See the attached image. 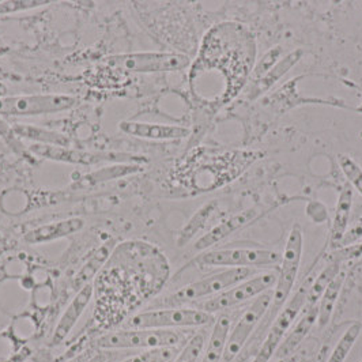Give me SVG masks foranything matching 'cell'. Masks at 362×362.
<instances>
[{
  "instance_id": "obj_34",
  "label": "cell",
  "mask_w": 362,
  "mask_h": 362,
  "mask_svg": "<svg viewBox=\"0 0 362 362\" xmlns=\"http://www.w3.org/2000/svg\"><path fill=\"white\" fill-rule=\"evenodd\" d=\"M360 240H362V219H360L357 223H354L350 229H347V232L344 235V238H342V241H341L338 248H342V247H346V245L358 243Z\"/></svg>"
},
{
  "instance_id": "obj_26",
  "label": "cell",
  "mask_w": 362,
  "mask_h": 362,
  "mask_svg": "<svg viewBox=\"0 0 362 362\" xmlns=\"http://www.w3.org/2000/svg\"><path fill=\"white\" fill-rule=\"evenodd\" d=\"M362 326L360 323H353L344 331V335L338 341L337 346L334 347L329 358L327 362H344L349 357L350 351L353 350L354 344L357 342L360 334H361Z\"/></svg>"
},
{
  "instance_id": "obj_20",
  "label": "cell",
  "mask_w": 362,
  "mask_h": 362,
  "mask_svg": "<svg viewBox=\"0 0 362 362\" xmlns=\"http://www.w3.org/2000/svg\"><path fill=\"white\" fill-rule=\"evenodd\" d=\"M230 326L232 322L228 316H221L218 319L213 327L207 346L204 344L199 362H222L228 337L230 332Z\"/></svg>"
},
{
  "instance_id": "obj_8",
  "label": "cell",
  "mask_w": 362,
  "mask_h": 362,
  "mask_svg": "<svg viewBox=\"0 0 362 362\" xmlns=\"http://www.w3.org/2000/svg\"><path fill=\"white\" fill-rule=\"evenodd\" d=\"M282 254L270 250L254 248H223L206 251L194 259L202 267H228V269H254L275 267L281 263Z\"/></svg>"
},
{
  "instance_id": "obj_36",
  "label": "cell",
  "mask_w": 362,
  "mask_h": 362,
  "mask_svg": "<svg viewBox=\"0 0 362 362\" xmlns=\"http://www.w3.org/2000/svg\"><path fill=\"white\" fill-rule=\"evenodd\" d=\"M7 91H8V89H7V86L0 81V97H4V95H7Z\"/></svg>"
},
{
  "instance_id": "obj_5",
  "label": "cell",
  "mask_w": 362,
  "mask_h": 362,
  "mask_svg": "<svg viewBox=\"0 0 362 362\" xmlns=\"http://www.w3.org/2000/svg\"><path fill=\"white\" fill-rule=\"evenodd\" d=\"M303 230L300 225H294L290 230L288 240H286V247L282 254V260L279 263V272L276 274V282H275V289L272 290V301L270 305V319L282 309V307L286 304V300H289L290 293L294 288L300 264H301V257H303ZM267 310V312H269Z\"/></svg>"
},
{
  "instance_id": "obj_23",
  "label": "cell",
  "mask_w": 362,
  "mask_h": 362,
  "mask_svg": "<svg viewBox=\"0 0 362 362\" xmlns=\"http://www.w3.org/2000/svg\"><path fill=\"white\" fill-rule=\"evenodd\" d=\"M344 282V272H339L332 281L331 284L328 285L326 291L323 293L322 298L319 300L317 303V307H319V315H317V325L320 328H325V327L329 323V319L332 316V312L335 308V304H337V300H338V296L342 290Z\"/></svg>"
},
{
  "instance_id": "obj_31",
  "label": "cell",
  "mask_w": 362,
  "mask_h": 362,
  "mask_svg": "<svg viewBox=\"0 0 362 362\" xmlns=\"http://www.w3.org/2000/svg\"><path fill=\"white\" fill-rule=\"evenodd\" d=\"M49 3L51 1H48V0H6V1H0V16L35 10L38 7H44Z\"/></svg>"
},
{
  "instance_id": "obj_32",
  "label": "cell",
  "mask_w": 362,
  "mask_h": 362,
  "mask_svg": "<svg viewBox=\"0 0 362 362\" xmlns=\"http://www.w3.org/2000/svg\"><path fill=\"white\" fill-rule=\"evenodd\" d=\"M331 262L334 263H344V262H350V260H357L362 257V243H354L350 245H346L342 248L332 250L329 255Z\"/></svg>"
},
{
  "instance_id": "obj_17",
  "label": "cell",
  "mask_w": 362,
  "mask_h": 362,
  "mask_svg": "<svg viewBox=\"0 0 362 362\" xmlns=\"http://www.w3.org/2000/svg\"><path fill=\"white\" fill-rule=\"evenodd\" d=\"M317 315H319V307L317 304L313 307L305 309V313L301 316L298 323L293 325L289 332L284 338L282 344L275 351V360H282L285 357H289L296 351V349L301 344V342L307 338L310 329L317 323Z\"/></svg>"
},
{
  "instance_id": "obj_30",
  "label": "cell",
  "mask_w": 362,
  "mask_h": 362,
  "mask_svg": "<svg viewBox=\"0 0 362 362\" xmlns=\"http://www.w3.org/2000/svg\"><path fill=\"white\" fill-rule=\"evenodd\" d=\"M284 54V49L281 45L272 47L266 54L260 57V60L257 62V64L255 66L254 71H252V78L255 82H257L259 79H262L266 74L272 70V67L281 60V56Z\"/></svg>"
},
{
  "instance_id": "obj_21",
  "label": "cell",
  "mask_w": 362,
  "mask_h": 362,
  "mask_svg": "<svg viewBox=\"0 0 362 362\" xmlns=\"http://www.w3.org/2000/svg\"><path fill=\"white\" fill-rule=\"evenodd\" d=\"M13 131L21 138L32 141L36 145L74 147L73 141L69 136L47 128L37 127L30 124H14Z\"/></svg>"
},
{
  "instance_id": "obj_18",
  "label": "cell",
  "mask_w": 362,
  "mask_h": 362,
  "mask_svg": "<svg viewBox=\"0 0 362 362\" xmlns=\"http://www.w3.org/2000/svg\"><path fill=\"white\" fill-rule=\"evenodd\" d=\"M304 51L303 49H296L293 52L286 54L285 57H281V60L272 67L269 73L266 74L262 79L255 82L254 86L250 89L248 94L251 100H256L260 95L272 89V86L303 59Z\"/></svg>"
},
{
  "instance_id": "obj_29",
  "label": "cell",
  "mask_w": 362,
  "mask_h": 362,
  "mask_svg": "<svg viewBox=\"0 0 362 362\" xmlns=\"http://www.w3.org/2000/svg\"><path fill=\"white\" fill-rule=\"evenodd\" d=\"M204 344L206 341L202 334L194 335L181 349L173 362H199Z\"/></svg>"
},
{
  "instance_id": "obj_11",
  "label": "cell",
  "mask_w": 362,
  "mask_h": 362,
  "mask_svg": "<svg viewBox=\"0 0 362 362\" xmlns=\"http://www.w3.org/2000/svg\"><path fill=\"white\" fill-rule=\"evenodd\" d=\"M272 301V290L264 291L263 294L257 296L254 303L241 313L233 328H230L222 362H232L241 353L244 344L254 334L256 326L266 316Z\"/></svg>"
},
{
  "instance_id": "obj_35",
  "label": "cell",
  "mask_w": 362,
  "mask_h": 362,
  "mask_svg": "<svg viewBox=\"0 0 362 362\" xmlns=\"http://www.w3.org/2000/svg\"><path fill=\"white\" fill-rule=\"evenodd\" d=\"M90 356L91 354L89 351H85V353H81L79 356H76V357H74L71 360L66 362H86L90 358Z\"/></svg>"
},
{
  "instance_id": "obj_33",
  "label": "cell",
  "mask_w": 362,
  "mask_h": 362,
  "mask_svg": "<svg viewBox=\"0 0 362 362\" xmlns=\"http://www.w3.org/2000/svg\"><path fill=\"white\" fill-rule=\"evenodd\" d=\"M124 357V353H119L115 350H100L98 353H93L86 362H119Z\"/></svg>"
},
{
  "instance_id": "obj_12",
  "label": "cell",
  "mask_w": 362,
  "mask_h": 362,
  "mask_svg": "<svg viewBox=\"0 0 362 362\" xmlns=\"http://www.w3.org/2000/svg\"><path fill=\"white\" fill-rule=\"evenodd\" d=\"M93 285L88 284L78 290V293L74 296L71 303L64 309L63 315L60 316L57 325L54 327V334L51 337V344L59 346L63 344L69 335L73 332L74 327L76 326L78 320L83 315V312L89 307L91 298H93Z\"/></svg>"
},
{
  "instance_id": "obj_15",
  "label": "cell",
  "mask_w": 362,
  "mask_h": 362,
  "mask_svg": "<svg viewBox=\"0 0 362 362\" xmlns=\"http://www.w3.org/2000/svg\"><path fill=\"white\" fill-rule=\"evenodd\" d=\"M85 228V221L82 218H67L62 221H56L51 223H45L29 230L23 235V240L30 245H41L47 243H52L56 240L69 237L81 232Z\"/></svg>"
},
{
  "instance_id": "obj_6",
  "label": "cell",
  "mask_w": 362,
  "mask_h": 362,
  "mask_svg": "<svg viewBox=\"0 0 362 362\" xmlns=\"http://www.w3.org/2000/svg\"><path fill=\"white\" fill-rule=\"evenodd\" d=\"M78 100L70 94H21L0 97L1 116H42L73 109Z\"/></svg>"
},
{
  "instance_id": "obj_3",
  "label": "cell",
  "mask_w": 362,
  "mask_h": 362,
  "mask_svg": "<svg viewBox=\"0 0 362 362\" xmlns=\"http://www.w3.org/2000/svg\"><path fill=\"white\" fill-rule=\"evenodd\" d=\"M107 64L132 74L176 73L191 64L189 56L177 52H128L108 56Z\"/></svg>"
},
{
  "instance_id": "obj_2",
  "label": "cell",
  "mask_w": 362,
  "mask_h": 362,
  "mask_svg": "<svg viewBox=\"0 0 362 362\" xmlns=\"http://www.w3.org/2000/svg\"><path fill=\"white\" fill-rule=\"evenodd\" d=\"M252 274H254L252 269H226L225 272L204 276L202 279H198L192 284H188L180 289L176 290L175 293L163 298L161 305L173 308L182 304L198 301L206 297L217 296L219 293L251 278Z\"/></svg>"
},
{
  "instance_id": "obj_9",
  "label": "cell",
  "mask_w": 362,
  "mask_h": 362,
  "mask_svg": "<svg viewBox=\"0 0 362 362\" xmlns=\"http://www.w3.org/2000/svg\"><path fill=\"white\" fill-rule=\"evenodd\" d=\"M313 279H307L298 291L293 294V297L285 304L282 309L275 316L269 334L263 344L260 346L256 357L252 362H269L275 356L276 349L282 344L284 338L289 332L290 328L296 323L301 310L307 308V298H308V289Z\"/></svg>"
},
{
  "instance_id": "obj_13",
  "label": "cell",
  "mask_w": 362,
  "mask_h": 362,
  "mask_svg": "<svg viewBox=\"0 0 362 362\" xmlns=\"http://www.w3.org/2000/svg\"><path fill=\"white\" fill-rule=\"evenodd\" d=\"M260 216H262L260 209L251 207V209H247L241 213H237L232 217L226 218V219H223L222 222L216 225L209 233L202 235L199 240L197 241L194 248L197 251H206L210 247L223 241L229 235H232L235 232L244 229L245 226L251 225L255 219H257Z\"/></svg>"
},
{
  "instance_id": "obj_25",
  "label": "cell",
  "mask_w": 362,
  "mask_h": 362,
  "mask_svg": "<svg viewBox=\"0 0 362 362\" xmlns=\"http://www.w3.org/2000/svg\"><path fill=\"white\" fill-rule=\"evenodd\" d=\"M112 251V244L107 243L104 244L95 254L91 256L89 262L85 264V267L78 272V275L75 276L74 284L76 286H79V289L88 284H90V279L94 276V274L100 270V267L105 263V260L108 259L109 254Z\"/></svg>"
},
{
  "instance_id": "obj_14",
  "label": "cell",
  "mask_w": 362,
  "mask_h": 362,
  "mask_svg": "<svg viewBox=\"0 0 362 362\" xmlns=\"http://www.w3.org/2000/svg\"><path fill=\"white\" fill-rule=\"evenodd\" d=\"M119 129L127 135L147 141H179L189 135V129L181 126H169L145 122H120Z\"/></svg>"
},
{
  "instance_id": "obj_22",
  "label": "cell",
  "mask_w": 362,
  "mask_h": 362,
  "mask_svg": "<svg viewBox=\"0 0 362 362\" xmlns=\"http://www.w3.org/2000/svg\"><path fill=\"white\" fill-rule=\"evenodd\" d=\"M217 202H210L200 207L199 210L189 218V221L182 226L180 233L177 235V245L184 247L187 245L195 235L199 233L200 230L206 226L207 221L214 214L217 209Z\"/></svg>"
},
{
  "instance_id": "obj_4",
  "label": "cell",
  "mask_w": 362,
  "mask_h": 362,
  "mask_svg": "<svg viewBox=\"0 0 362 362\" xmlns=\"http://www.w3.org/2000/svg\"><path fill=\"white\" fill-rule=\"evenodd\" d=\"M37 157L54 161V163H70V165H109V163H144L147 158L144 156H135L122 151H90L76 147H62V146L33 145L29 148Z\"/></svg>"
},
{
  "instance_id": "obj_10",
  "label": "cell",
  "mask_w": 362,
  "mask_h": 362,
  "mask_svg": "<svg viewBox=\"0 0 362 362\" xmlns=\"http://www.w3.org/2000/svg\"><path fill=\"white\" fill-rule=\"evenodd\" d=\"M275 282H276V272H264L256 276H251L214 296L213 298L204 301L203 304H200V310H204L213 315L216 312L233 308L243 303L254 300L264 291L272 290Z\"/></svg>"
},
{
  "instance_id": "obj_16",
  "label": "cell",
  "mask_w": 362,
  "mask_h": 362,
  "mask_svg": "<svg viewBox=\"0 0 362 362\" xmlns=\"http://www.w3.org/2000/svg\"><path fill=\"white\" fill-rule=\"evenodd\" d=\"M144 169L145 168L141 163H109L93 170L90 173L81 176L75 182V188L85 189L105 184L109 181L124 179L144 172Z\"/></svg>"
},
{
  "instance_id": "obj_19",
  "label": "cell",
  "mask_w": 362,
  "mask_h": 362,
  "mask_svg": "<svg viewBox=\"0 0 362 362\" xmlns=\"http://www.w3.org/2000/svg\"><path fill=\"white\" fill-rule=\"evenodd\" d=\"M353 209V189L349 185H344L341 191L338 202L335 206V214L331 226L329 235V244L332 250H337L349 229V221Z\"/></svg>"
},
{
  "instance_id": "obj_1",
  "label": "cell",
  "mask_w": 362,
  "mask_h": 362,
  "mask_svg": "<svg viewBox=\"0 0 362 362\" xmlns=\"http://www.w3.org/2000/svg\"><path fill=\"white\" fill-rule=\"evenodd\" d=\"M182 335L173 329L153 328H122L105 334L95 339L94 346L98 350H153L163 347H177Z\"/></svg>"
},
{
  "instance_id": "obj_7",
  "label": "cell",
  "mask_w": 362,
  "mask_h": 362,
  "mask_svg": "<svg viewBox=\"0 0 362 362\" xmlns=\"http://www.w3.org/2000/svg\"><path fill=\"white\" fill-rule=\"evenodd\" d=\"M213 315L194 308H156L139 312L129 317L124 328H153V329H172V328H191L209 325Z\"/></svg>"
},
{
  "instance_id": "obj_27",
  "label": "cell",
  "mask_w": 362,
  "mask_h": 362,
  "mask_svg": "<svg viewBox=\"0 0 362 362\" xmlns=\"http://www.w3.org/2000/svg\"><path fill=\"white\" fill-rule=\"evenodd\" d=\"M177 347H163L153 350H142L141 353L128 354L119 362H170L177 356Z\"/></svg>"
},
{
  "instance_id": "obj_24",
  "label": "cell",
  "mask_w": 362,
  "mask_h": 362,
  "mask_svg": "<svg viewBox=\"0 0 362 362\" xmlns=\"http://www.w3.org/2000/svg\"><path fill=\"white\" fill-rule=\"evenodd\" d=\"M341 272L339 263H334L331 262V264H328L323 272L317 275V278H315L310 284L308 289V298H307V308L313 307L319 303V300L322 298L323 293L326 291L328 285L331 284V281Z\"/></svg>"
},
{
  "instance_id": "obj_28",
  "label": "cell",
  "mask_w": 362,
  "mask_h": 362,
  "mask_svg": "<svg viewBox=\"0 0 362 362\" xmlns=\"http://www.w3.org/2000/svg\"><path fill=\"white\" fill-rule=\"evenodd\" d=\"M338 163L350 185L362 197V168L350 156L339 154Z\"/></svg>"
}]
</instances>
